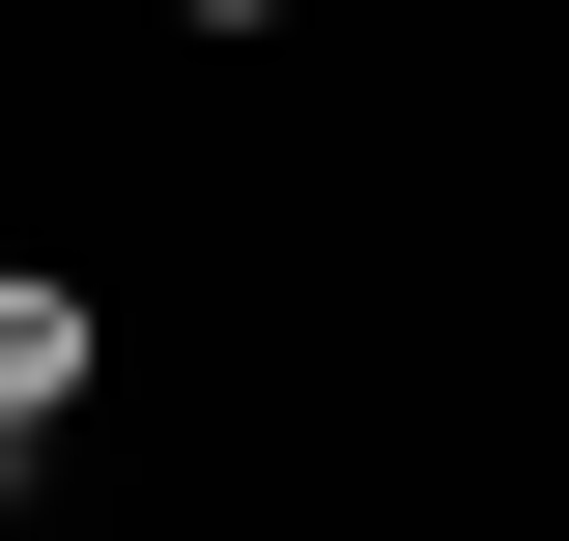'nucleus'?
<instances>
[{"label": "nucleus", "instance_id": "f257e3e1", "mask_svg": "<svg viewBox=\"0 0 569 541\" xmlns=\"http://www.w3.org/2000/svg\"><path fill=\"white\" fill-rule=\"evenodd\" d=\"M58 400H86V285H58V257H0V456H29Z\"/></svg>", "mask_w": 569, "mask_h": 541}]
</instances>
